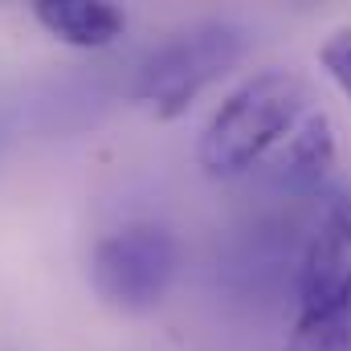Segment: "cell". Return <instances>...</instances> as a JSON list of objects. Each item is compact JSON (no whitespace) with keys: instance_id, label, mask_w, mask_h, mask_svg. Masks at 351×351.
Here are the masks:
<instances>
[{"instance_id":"cell-8","label":"cell","mask_w":351,"mask_h":351,"mask_svg":"<svg viewBox=\"0 0 351 351\" xmlns=\"http://www.w3.org/2000/svg\"><path fill=\"white\" fill-rule=\"evenodd\" d=\"M319 66L327 70V78L343 90V98L351 102V25L335 29V33L319 45Z\"/></svg>"},{"instance_id":"cell-4","label":"cell","mask_w":351,"mask_h":351,"mask_svg":"<svg viewBox=\"0 0 351 351\" xmlns=\"http://www.w3.org/2000/svg\"><path fill=\"white\" fill-rule=\"evenodd\" d=\"M351 311V200H335L298 262V319Z\"/></svg>"},{"instance_id":"cell-6","label":"cell","mask_w":351,"mask_h":351,"mask_svg":"<svg viewBox=\"0 0 351 351\" xmlns=\"http://www.w3.org/2000/svg\"><path fill=\"white\" fill-rule=\"evenodd\" d=\"M335 156H339L335 123L323 110H311L290 131V139L282 143V152L274 160V172L282 176L290 188H319L335 168Z\"/></svg>"},{"instance_id":"cell-7","label":"cell","mask_w":351,"mask_h":351,"mask_svg":"<svg viewBox=\"0 0 351 351\" xmlns=\"http://www.w3.org/2000/svg\"><path fill=\"white\" fill-rule=\"evenodd\" d=\"M286 351H351V311L327 319H294Z\"/></svg>"},{"instance_id":"cell-2","label":"cell","mask_w":351,"mask_h":351,"mask_svg":"<svg viewBox=\"0 0 351 351\" xmlns=\"http://www.w3.org/2000/svg\"><path fill=\"white\" fill-rule=\"evenodd\" d=\"M250 49V37L233 21H200L156 45L135 70L131 98L156 119H180L213 82H221Z\"/></svg>"},{"instance_id":"cell-5","label":"cell","mask_w":351,"mask_h":351,"mask_svg":"<svg viewBox=\"0 0 351 351\" xmlns=\"http://www.w3.org/2000/svg\"><path fill=\"white\" fill-rule=\"evenodd\" d=\"M33 16L49 37L74 49H106L127 29L123 8L106 0H37Z\"/></svg>"},{"instance_id":"cell-1","label":"cell","mask_w":351,"mask_h":351,"mask_svg":"<svg viewBox=\"0 0 351 351\" xmlns=\"http://www.w3.org/2000/svg\"><path fill=\"white\" fill-rule=\"evenodd\" d=\"M311 86L290 70H262L245 78L200 131L196 160L217 180L250 172L274 147L290 139V131L311 114Z\"/></svg>"},{"instance_id":"cell-3","label":"cell","mask_w":351,"mask_h":351,"mask_svg":"<svg viewBox=\"0 0 351 351\" xmlns=\"http://www.w3.org/2000/svg\"><path fill=\"white\" fill-rule=\"evenodd\" d=\"M176 274H180V245L164 225H127L102 237L90 254L94 294L123 315L156 311L168 298Z\"/></svg>"}]
</instances>
